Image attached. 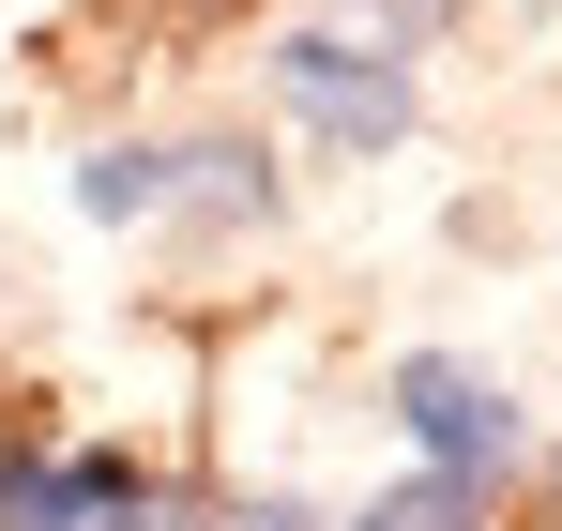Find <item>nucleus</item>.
<instances>
[{
    "mask_svg": "<svg viewBox=\"0 0 562 531\" xmlns=\"http://www.w3.org/2000/svg\"><path fill=\"white\" fill-rule=\"evenodd\" d=\"M137 455H0V531H137Z\"/></svg>",
    "mask_w": 562,
    "mask_h": 531,
    "instance_id": "obj_3",
    "label": "nucleus"
},
{
    "mask_svg": "<svg viewBox=\"0 0 562 531\" xmlns=\"http://www.w3.org/2000/svg\"><path fill=\"white\" fill-rule=\"evenodd\" d=\"M350 531H486V486H457V471H411V486H380Z\"/></svg>",
    "mask_w": 562,
    "mask_h": 531,
    "instance_id": "obj_4",
    "label": "nucleus"
},
{
    "mask_svg": "<svg viewBox=\"0 0 562 531\" xmlns=\"http://www.w3.org/2000/svg\"><path fill=\"white\" fill-rule=\"evenodd\" d=\"M77 213H106V228L168 213V152H92V168H77Z\"/></svg>",
    "mask_w": 562,
    "mask_h": 531,
    "instance_id": "obj_5",
    "label": "nucleus"
},
{
    "mask_svg": "<svg viewBox=\"0 0 562 531\" xmlns=\"http://www.w3.org/2000/svg\"><path fill=\"white\" fill-rule=\"evenodd\" d=\"M395 426L426 441V471H457V486H502V471H517V395H502L486 364H457V350L395 364Z\"/></svg>",
    "mask_w": 562,
    "mask_h": 531,
    "instance_id": "obj_2",
    "label": "nucleus"
},
{
    "mask_svg": "<svg viewBox=\"0 0 562 531\" xmlns=\"http://www.w3.org/2000/svg\"><path fill=\"white\" fill-rule=\"evenodd\" d=\"M274 91H289V122H304L319 152H395V137H411V61L366 46V31H289Z\"/></svg>",
    "mask_w": 562,
    "mask_h": 531,
    "instance_id": "obj_1",
    "label": "nucleus"
}]
</instances>
